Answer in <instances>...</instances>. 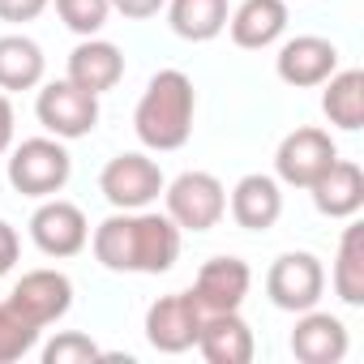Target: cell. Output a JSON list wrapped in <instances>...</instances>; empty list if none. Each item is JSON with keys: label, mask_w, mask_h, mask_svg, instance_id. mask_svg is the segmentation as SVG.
I'll list each match as a JSON object with an SVG mask.
<instances>
[{"label": "cell", "mask_w": 364, "mask_h": 364, "mask_svg": "<svg viewBox=\"0 0 364 364\" xmlns=\"http://www.w3.org/2000/svg\"><path fill=\"white\" fill-rule=\"evenodd\" d=\"M321 291H326V270H321V262L313 253H283L266 270V296L283 313L317 309Z\"/></svg>", "instance_id": "cell-7"}, {"label": "cell", "mask_w": 364, "mask_h": 364, "mask_svg": "<svg viewBox=\"0 0 364 364\" xmlns=\"http://www.w3.org/2000/svg\"><path fill=\"white\" fill-rule=\"evenodd\" d=\"M31 240L48 257H77L90 240V223H86L82 206H73L65 198H43V206L31 215Z\"/></svg>", "instance_id": "cell-10"}, {"label": "cell", "mask_w": 364, "mask_h": 364, "mask_svg": "<svg viewBox=\"0 0 364 364\" xmlns=\"http://www.w3.org/2000/svg\"><path fill=\"white\" fill-rule=\"evenodd\" d=\"M9 304L43 330V326L60 321V317L73 309V283H69V274H60V270H31V274H22V279L14 283Z\"/></svg>", "instance_id": "cell-11"}, {"label": "cell", "mask_w": 364, "mask_h": 364, "mask_svg": "<svg viewBox=\"0 0 364 364\" xmlns=\"http://www.w3.org/2000/svg\"><path fill=\"white\" fill-rule=\"evenodd\" d=\"M56 14H60V22H65L73 35L90 39V35H99V31L107 26L112 5H107V0H56Z\"/></svg>", "instance_id": "cell-25"}, {"label": "cell", "mask_w": 364, "mask_h": 364, "mask_svg": "<svg viewBox=\"0 0 364 364\" xmlns=\"http://www.w3.org/2000/svg\"><path fill=\"white\" fill-rule=\"evenodd\" d=\"M198 351L210 364H249L253 360V330L236 313H206L198 330Z\"/></svg>", "instance_id": "cell-18"}, {"label": "cell", "mask_w": 364, "mask_h": 364, "mask_svg": "<svg viewBox=\"0 0 364 364\" xmlns=\"http://www.w3.org/2000/svg\"><path fill=\"white\" fill-rule=\"evenodd\" d=\"M321 112L330 124H338L343 133H355L364 124V73L360 69H334L326 82H321Z\"/></svg>", "instance_id": "cell-21"}, {"label": "cell", "mask_w": 364, "mask_h": 364, "mask_svg": "<svg viewBox=\"0 0 364 364\" xmlns=\"http://www.w3.org/2000/svg\"><path fill=\"white\" fill-rule=\"evenodd\" d=\"M39 334H43V330H39L31 317H22L9 300L0 304V364H14V360H22L26 351H35Z\"/></svg>", "instance_id": "cell-24"}, {"label": "cell", "mask_w": 364, "mask_h": 364, "mask_svg": "<svg viewBox=\"0 0 364 364\" xmlns=\"http://www.w3.org/2000/svg\"><path fill=\"white\" fill-rule=\"evenodd\" d=\"M249 283H253V270L240 257H210L198 270L189 296L198 300L202 313H236L249 296Z\"/></svg>", "instance_id": "cell-12"}, {"label": "cell", "mask_w": 364, "mask_h": 364, "mask_svg": "<svg viewBox=\"0 0 364 364\" xmlns=\"http://www.w3.org/2000/svg\"><path fill=\"white\" fill-rule=\"evenodd\" d=\"M120 77H124V56H120L116 43L90 35V39H82V43L69 52V82H73V86L90 90V95H103V90H112Z\"/></svg>", "instance_id": "cell-19"}, {"label": "cell", "mask_w": 364, "mask_h": 364, "mask_svg": "<svg viewBox=\"0 0 364 364\" xmlns=\"http://www.w3.org/2000/svg\"><path fill=\"white\" fill-rule=\"evenodd\" d=\"M90 360H103V347L77 330H65L43 347V364H90Z\"/></svg>", "instance_id": "cell-26"}, {"label": "cell", "mask_w": 364, "mask_h": 364, "mask_svg": "<svg viewBox=\"0 0 364 364\" xmlns=\"http://www.w3.org/2000/svg\"><path fill=\"white\" fill-rule=\"evenodd\" d=\"M291 355L300 364H338L347 355V326L334 313L304 309L291 330Z\"/></svg>", "instance_id": "cell-15"}, {"label": "cell", "mask_w": 364, "mask_h": 364, "mask_svg": "<svg viewBox=\"0 0 364 364\" xmlns=\"http://www.w3.org/2000/svg\"><path fill=\"white\" fill-rule=\"evenodd\" d=\"M202 309L189 291H171V296H159L150 309H146V343L163 355H180L198 347V330H202Z\"/></svg>", "instance_id": "cell-8"}, {"label": "cell", "mask_w": 364, "mask_h": 364, "mask_svg": "<svg viewBox=\"0 0 364 364\" xmlns=\"http://www.w3.org/2000/svg\"><path fill=\"white\" fill-rule=\"evenodd\" d=\"M163 167L137 150L116 154L103 171H99V193L116 206V210H146L159 193H163Z\"/></svg>", "instance_id": "cell-5"}, {"label": "cell", "mask_w": 364, "mask_h": 364, "mask_svg": "<svg viewBox=\"0 0 364 364\" xmlns=\"http://www.w3.org/2000/svg\"><path fill=\"white\" fill-rule=\"evenodd\" d=\"M9 146H14V103H9L5 90H0V154Z\"/></svg>", "instance_id": "cell-30"}, {"label": "cell", "mask_w": 364, "mask_h": 364, "mask_svg": "<svg viewBox=\"0 0 364 364\" xmlns=\"http://www.w3.org/2000/svg\"><path fill=\"white\" fill-rule=\"evenodd\" d=\"M167 22L180 39L210 43L228 31V0H167Z\"/></svg>", "instance_id": "cell-22"}, {"label": "cell", "mask_w": 364, "mask_h": 364, "mask_svg": "<svg viewBox=\"0 0 364 364\" xmlns=\"http://www.w3.org/2000/svg\"><path fill=\"white\" fill-rule=\"evenodd\" d=\"M48 0H0V22H35Z\"/></svg>", "instance_id": "cell-27"}, {"label": "cell", "mask_w": 364, "mask_h": 364, "mask_svg": "<svg viewBox=\"0 0 364 364\" xmlns=\"http://www.w3.org/2000/svg\"><path fill=\"white\" fill-rule=\"evenodd\" d=\"M95 257L116 274H167L180 257V228L167 215L116 210L95 228Z\"/></svg>", "instance_id": "cell-1"}, {"label": "cell", "mask_w": 364, "mask_h": 364, "mask_svg": "<svg viewBox=\"0 0 364 364\" xmlns=\"http://www.w3.org/2000/svg\"><path fill=\"white\" fill-rule=\"evenodd\" d=\"M14 262H18V232L0 219V279L14 270Z\"/></svg>", "instance_id": "cell-29"}, {"label": "cell", "mask_w": 364, "mask_h": 364, "mask_svg": "<svg viewBox=\"0 0 364 364\" xmlns=\"http://www.w3.org/2000/svg\"><path fill=\"white\" fill-rule=\"evenodd\" d=\"M107 5L116 9V14H124V18H133V22H141V18H154L167 0H107Z\"/></svg>", "instance_id": "cell-28"}, {"label": "cell", "mask_w": 364, "mask_h": 364, "mask_svg": "<svg viewBox=\"0 0 364 364\" xmlns=\"http://www.w3.org/2000/svg\"><path fill=\"white\" fill-rule=\"evenodd\" d=\"M35 116L39 124L60 137V141H73V137H86L95 124H99V95L73 86L69 77L65 82H48L35 99Z\"/></svg>", "instance_id": "cell-6"}, {"label": "cell", "mask_w": 364, "mask_h": 364, "mask_svg": "<svg viewBox=\"0 0 364 364\" xmlns=\"http://www.w3.org/2000/svg\"><path fill=\"white\" fill-rule=\"evenodd\" d=\"M334 296L351 309L364 304V228L351 223L343 228V240H338V257H334Z\"/></svg>", "instance_id": "cell-23"}, {"label": "cell", "mask_w": 364, "mask_h": 364, "mask_svg": "<svg viewBox=\"0 0 364 364\" xmlns=\"http://www.w3.org/2000/svg\"><path fill=\"white\" fill-rule=\"evenodd\" d=\"M73 176V159L60 137H26L9 154V185L22 198H56Z\"/></svg>", "instance_id": "cell-3"}, {"label": "cell", "mask_w": 364, "mask_h": 364, "mask_svg": "<svg viewBox=\"0 0 364 364\" xmlns=\"http://www.w3.org/2000/svg\"><path fill=\"white\" fill-rule=\"evenodd\" d=\"M309 193H313V206L326 219H355L360 206H364V171L351 159H334L309 185Z\"/></svg>", "instance_id": "cell-14"}, {"label": "cell", "mask_w": 364, "mask_h": 364, "mask_svg": "<svg viewBox=\"0 0 364 364\" xmlns=\"http://www.w3.org/2000/svg\"><path fill=\"white\" fill-rule=\"evenodd\" d=\"M167 219L180 232H210L228 215V189L210 171H180L171 185H163Z\"/></svg>", "instance_id": "cell-4"}, {"label": "cell", "mask_w": 364, "mask_h": 364, "mask_svg": "<svg viewBox=\"0 0 364 364\" xmlns=\"http://www.w3.org/2000/svg\"><path fill=\"white\" fill-rule=\"evenodd\" d=\"M193 116H198V90L189 82V73L180 69H159L146 86V95L137 99L133 112V129L141 137L146 150H180L193 137Z\"/></svg>", "instance_id": "cell-2"}, {"label": "cell", "mask_w": 364, "mask_h": 364, "mask_svg": "<svg viewBox=\"0 0 364 364\" xmlns=\"http://www.w3.org/2000/svg\"><path fill=\"white\" fill-rule=\"evenodd\" d=\"M232 43L245 52H262L283 39L287 31V0H240L236 14H228Z\"/></svg>", "instance_id": "cell-16"}, {"label": "cell", "mask_w": 364, "mask_h": 364, "mask_svg": "<svg viewBox=\"0 0 364 364\" xmlns=\"http://www.w3.org/2000/svg\"><path fill=\"white\" fill-rule=\"evenodd\" d=\"M334 69H338V48L330 39H321V35H296L274 56V73L296 90L321 86Z\"/></svg>", "instance_id": "cell-13"}, {"label": "cell", "mask_w": 364, "mask_h": 364, "mask_svg": "<svg viewBox=\"0 0 364 364\" xmlns=\"http://www.w3.org/2000/svg\"><path fill=\"white\" fill-rule=\"evenodd\" d=\"M43 48L26 35H0V90H35L43 82Z\"/></svg>", "instance_id": "cell-20"}, {"label": "cell", "mask_w": 364, "mask_h": 364, "mask_svg": "<svg viewBox=\"0 0 364 364\" xmlns=\"http://www.w3.org/2000/svg\"><path fill=\"white\" fill-rule=\"evenodd\" d=\"M334 159H338L334 137H330L326 129L304 124V129H291V133L279 141V150H274V171H279L283 185H291V189H309Z\"/></svg>", "instance_id": "cell-9"}, {"label": "cell", "mask_w": 364, "mask_h": 364, "mask_svg": "<svg viewBox=\"0 0 364 364\" xmlns=\"http://www.w3.org/2000/svg\"><path fill=\"white\" fill-rule=\"evenodd\" d=\"M283 215V193H279V180L274 176H262V171H249L236 180L232 189V219L245 228V232H270Z\"/></svg>", "instance_id": "cell-17"}]
</instances>
